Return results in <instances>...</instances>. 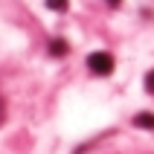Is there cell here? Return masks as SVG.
I'll return each mask as SVG.
<instances>
[{"mask_svg": "<svg viewBox=\"0 0 154 154\" xmlns=\"http://www.w3.org/2000/svg\"><path fill=\"white\" fill-rule=\"evenodd\" d=\"M87 67L93 70L96 76H111L113 73V55H108V52H90L87 55Z\"/></svg>", "mask_w": 154, "mask_h": 154, "instance_id": "6da1fadb", "label": "cell"}, {"mask_svg": "<svg viewBox=\"0 0 154 154\" xmlns=\"http://www.w3.org/2000/svg\"><path fill=\"white\" fill-rule=\"evenodd\" d=\"M134 122H137L140 128H154V113H140Z\"/></svg>", "mask_w": 154, "mask_h": 154, "instance_id": "7a4b0ae2", "label": "cell"}, {"mask_svg": "<svg viewBox=\"0 0 154 154\" xmlns=\"http://www.w3.org/2000/svg\"><path fill=\"white\" fill-rule=\"evenodd\" d=\"M67 0H47V9H52V12H67Z\"/></svg>", "mask_w": 154, "mask_h": 154, "instance_id": "3957f363", "label": "cell"}, {"mask_svg": "<svg viewBox=\"0 0 154 154\" xmlns=\"http://www.w3.org/2000/svg\"><path fill=\"white\" fill-rule=\"evenodd\" d=\"M50 52H52V55H64V52H67V41H52L50 44Z\"/></svg>", "mask_w": 154, "mask_h": 154, "instance_id": "277c9868", "label": "cell"}, {"mask_svg": "<svg viewBox=\"0 0 154 154\" xmlns=\"http://www.w3.org/2000/svg\"><path fill=\"white\" fill-rule=\"evenodd\" d=\"M146 87H148V93H154V70L146 76Z\"/></svg>", "mask_w": 154, "mask_h": 154, "instance_id": "5b68a950", "label": "cell"}, {"mask_svg": "<svg viewBox=\"0 0 154 154\" xmlns=\"http://www.w3.org/2000/svg\"><path fill=\"white\" fill-rule=\"evenodd\" d=\"M0 125H3V102H0Z\"/></svg>", "mask_w": 154, "mask_h": 154, "instance_id": "8992f818", "label": "cell"}, {"mask_svg": "<svg viewBox=\"0 0 154 154\" xmlns=\"http://www.w3.org/2000/svg\"><path fill=\"white\" fill-rule=\"evenodd\" d=\"M111 6H119V0H111Z\"/></svg>", "mask_w": 154, "mask_h": 154, "instance_id": "52a82bcc", "label": "cell"}]
</instances>
